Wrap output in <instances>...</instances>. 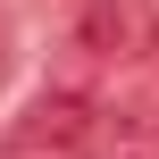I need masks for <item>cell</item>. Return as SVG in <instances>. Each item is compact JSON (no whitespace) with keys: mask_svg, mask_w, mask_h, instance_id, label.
Masks as SVG:
<instances>
[{"mask_svg":"<svg viewBox=\"0 0 159 159\" xmlns=\"http://www.w3.org/2000/svg\"><path fill=\"white\" fill-rule=\"evenodd\" d=\"M92 126H101V101L75 92V84H50L17 109V126L0 134V159H84Z\"/></svg>","mask_w":159,"mask_h":159,"instance_id":"cell-1","label":"cell"},{"mask_svg":"<svg viewBox=\"0 0 159 159\" xmlns=\"http://www.w3.org/2000/svg\"><path fill=\"white\" fill-rule=\"evenodd\" d=\"M92 42L101 50H159V0H101Z\"/></svg>","mask_w":159,"mask_h":159,"instance_id":"cell-2","label":"cell"},{"mask_svg":"<svg viewBox=\"0 0 159 159\" xmlns=\"http://www.w3.org/2000/svg\"><path fill=\"white\" fill-rule=\"evenodd\" d=\"M84 159H92V151H84Z\"/></svg>","mask_w":159,"mask_h":159,"instance_id":"cell-3","label":"cell"}]
</instances>
